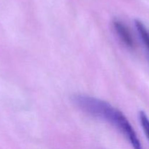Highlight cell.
<instances>
[{
	"instance_id": "cell-3",
	"label": "cell",
	"mask_w": 149,
	"mask_h": 149,
	"mask_svg": "<svg viewBox=\"0 0 149 149\" xmlns=\"http://www.w3.org/2000/svg\"><path fill=\"white\" fill-rule=\"evenodd\" d=\"M135 25L137 31L142 39V42H143L144 45L149 52V31L141 20H135Z\"/></svg>"
},
{
	"instance_id": "cell-2",
	"label": "cell",
	"mask_w": 149,
	"mask_h": 149,
	"mask_svg": "<svg viewBox=\"0 0 149 149\" xmlns=\"http://www.w3.org/2000/svg\"><path fill=\"white\" fill-rule=\"evenodd\" d=\"M113 28L117 33L118 36L122 42L129 48H133L135 46L134 40L130 32L129 29L126 27L122 22L115 20L113 23Z\"/></svg>"
},
{
	"instance_id": "cell-4",
	"label": "cell",
	"mask_w": 149,
	"mask_h": 149,
	"mask_svg": "<svg viewBox=\"0 0 149 149\" xmlns=\"http://www.w3.org/2000/svg\"><path fill=\"white\" fill-rule=\"evenodd\" d=\"M139 119L141 125L142 126L143 130L145 132L146 135L149 140V119L147 116L146 113L143 111H141L139 113Z\"/></svg>"
},
{
	"instance_id": "cell-1",
	"label": "cell",
	"mask_w": 149,
	"mask_h": 149,
	"mask_svg": "<svg viewBox=\"0 0 149 149\" xmlns=\"http://www.w3.org/2000/svg\"><path fill=\"white\" fill-rule=\"evenodd\" d=\"M72 100L74 104L81 111L106 121L117 128L127 138L134 149H143L135 130L119 109L108 102L85 95H75Z\"/></svg>"
}]
</instances>
